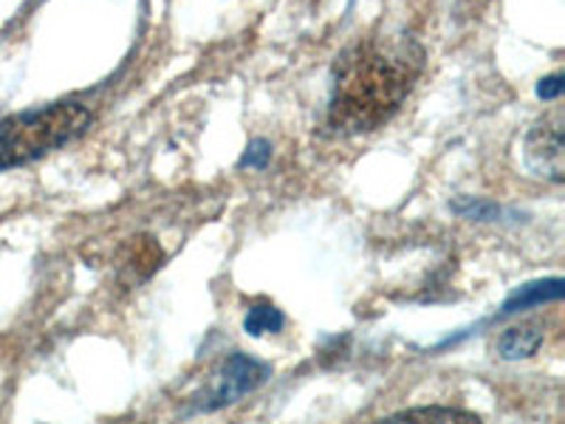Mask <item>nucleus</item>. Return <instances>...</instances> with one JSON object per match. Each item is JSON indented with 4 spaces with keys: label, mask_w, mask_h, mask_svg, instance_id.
<instances>
[{
    "label": "nucleus",
    "mask_w": 565,
    "mask_h": 424,
    "mask_svg": "<svg viewBox=\"0 0 565 424\" xmlns=\"http://www.w3.org/2000/svg\"><path fill=\"white\" fill-rule=\"evenodd\" d=\"M424 65V52L407 38H371L337 63L328 103V128L337 134L376 130L402 108Z\"/></svg>",
    "instance_id": "f257e3e1"
},
{
    "label": "nucleus",
    "mask_w": 565,
    "mask_h": 424,
    "mask_svg": "<svg viewBox=\"0 0 565 424\" xmlns=\"http://www.w3.org/2000/svg\"><path fill=\"white\" fill-rule=\"evenodd\" d=\"M90 110L79 103H54L0 123V170L29 165L85 134Z\"/></svg>",
    "instance_id": "f03ea898"
},
{
    "label": "nucleus",
    "mask_w": 565,
    "mask_h": 424,
    "mask_svg": "<svg viewBox=\"0 0 565 424\" xmlns=\"http://www.w3.org/2000/svg\"><path fill=\"white\" fill-rule=\"evenodd\" d=\"M271 377V368L260 360H252L249 353L232 351L221 368L212 373V382L206 385V393L195 405V411H221L226 405H235L246 393H255L257 388L266 385Z\"/></svg>",
    "instance_id": "7ed1b4c3"
},
{
    "label": "nucleus",
    "mask_w": 565,
    "mask_h": 424,
    "mask_svg": "<svg viewBox=\"0 0 565 424\" xmlns=\"http://www.w3.org/2000/svg\"><path fill=\"white\" fill-rule=\"evenodd\" d=\"M565 116L563 108L543 114L523 141V165L537 179L563 184L565 179V145H563Z\"/></svg>",
    "instance_id": "20e7f679"
},
{
    "label": "nucleus",
    "mask_w": 565,
    "mask_h": 424,
    "mask_svg": "<svg viewBox=\"0 0 565 424\" xmlns=\"http://www.w3.org/2000/svg\"><path fill=\"white\" fill-rule=\"evenodd\" d=\"M543 340H546V328L540 322H518L494 340V353L501 360H529L537 353Z\"/></svg>",
    "instance_id": "39448f33"
},
{
    "label": "nucleus",
    "mask_w": 565,
    "mask_h": 424,
    "mask_svg": "<svg viewBox=\"0 0 565 424\" xmlns=\"http://www.w3.org/2000/svg\"><path fill=\"white\" fill-rule=\"evenodd\" d=\"M563 295H565L563 277H548V280L526 283V286H521V289L509 295V300L503 303L501 311H498V317L518 315V311L532 309V306H543V303L559 300Z\"/></svg>",
    "instance_id": "423d86ee"
},
{
    "label": "nucleus",
    "mask_w": 565,
    "mask_h": 424,
    "mask_svg": "<svg viewBox=\"0 0 565 424\" xmlns=\"http://www.w3.org/2000/svg\"><path fill=\"white\" fill-rule=\"evenodd\" d=\"M387 422H481L476 413L458 411V407H411L387 416Z\"/></svg>",
    "instance_id": "0eeeda50"
},
{
    "label": "nucleus",
    "mask_w": 565,
    "mask_h": 424,
    "mask_svg": "<svg viewBox=\"0 0 565 424\" xmlns=\"http://www.w3.org/2000/svg\"><path fill=\"white\" fill-rule=\"evenodd\" d=\"M128 255V269L136 272V277L153 275L161 266V246L153 239H134Z\"/></svg>",
    "instance_id": "6e6552de"
},
{
    "label": "nucleus",
    "mask_w": 565,
    "mask_h": 424,
    "mask_svg": "<svg viewBox=\"0 0 565 424\" xmlns=\"http://www.w3.org/2000/svg\"><path fill=\"white\" fill-rule=\"evenodd\" d=\"M282 326H286V317H282V311L275 309V306H252V309L246 311L244 331L249 337L277 335Z\"/></svg>",
    "instance_id": "1a4fd4ad"
},
{
    "label": "nucleus",
    "mask_w": 565,
    "mask_h": 424,
    "mask_svg": "<svg viewBox=\"0 0 565 424\" xmlns=\"http://www.w3.org/2000/svg\"><path fill=\"white\" fill-rule=\"evenodd\" d=\"M450 210L458 212L461 219H469V221H501V215H503V206L492 204V201L472 199V195L456 199L450 204Z\"/></svg>",
    "instance_id": "9d476101"
},
{
    "label": "nucleus",
    "mask_w": 565,
    "mask_h": 424,
    "mask_svg": "<svg viewBox=\"0 0 565 424\" xmlns=\"http://www.w3.org/2000/svg\"><path fill=\"white\" fill-rule=\"evenodd\" d=\"M271 161V145L266 139H255L249 141V148L244 150V156H241L238 168L241 170H266V165Z\"/></svg>",
    "instance_id": "9b49d317"
},
{
    "label": "nucleus",
    "mask_w": 565,
    "mask_h": 424,
    "mask_svg": "<svg viewBox=\"0 0 565 424\" xmlns=\"http://www.w3.org/2000/svg\"><path fill=\"white\" fill-rule=\"evenodd\" d=\"M563 88H565L563 74H552V77L540 80L537 97H540V99H546V103H554V99H559V94H563Z\"/></svg>",
    "instance_id": "f8f14e48"
}]
</instances>
